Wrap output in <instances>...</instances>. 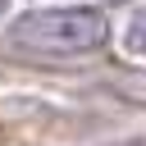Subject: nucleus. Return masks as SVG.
<instances>
[{
  "label": "nucleus",
  "instance_id": "nucleus-1",
  "mask_svg": "<svg viewBox=\"0 0 146 146\" xmlns=\"http://www.w3.org/2000/svg\"><path fill=\"white\" fill-rule=\"evenodd\" d=\"M110 36V23L100 9H32L9 23V41L23 50L46 55H82L96 50Z\"/></svg>",
  "mask_w": 146,
  "mask_h": 146
},
{
  "label": "nucleus",
  "instance_id": "nucleus-3",
  "mask_svg": "<svg viewBox=\"0 0 146 146\" xmlns=\"http://www.w3.org/2000/svg\"><path fill=\"white\" fill-rule=\"evenodd\" d=\"M5 5H9V0H0V9H5Z\"/></svg>",
  "mask_w": 146,
  "mask_h": 146
},
{
  "label": "nucleus",
  "instance_id": "nucleus-2",
  "mask_svg": "<svg viewBox=\"0 0 146 146\" xmlns=\"http://www.w3.org/2000/svg\"><path fill=\"white\" fill-rule=\"evenodd\" d=\"M123 46H128V55L146 59V9H137V14L128 18V27H123Z\"/></svg>",
  "mask_w": 146,
  "mask_h": 146
}]
</instances>
